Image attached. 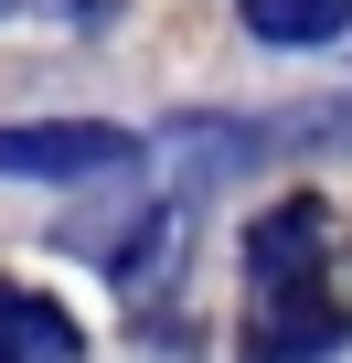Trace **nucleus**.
I'll return each mask as SVG.
<instances>
[{"mask_svg": "<svg viewBox=\"0 0 352 363\" xmlns=\"http://www.w3.org/2000/svg\"><path fill=\"white\" fill-rule=\"evenodd\" d=\"M352 331V246L320 203L246 225V363H331Z\"/></svg>", "mask_w": 352, "mask_h": 363, "instance_id": "1", "label": "nucleus"}, {"mask_svg": "<svg viewBox=\"0 0 352 363\" xmlns=\"http://www.w3.org/2000/svg\"><path fill=\"white\" fill-rule=\"evenodd\" d=\"M139 139L107 128V118H22V128H0V171H22V182H86V171H128Z\"/></svg>", "mask_w": 352, "mask_h": 363, "instance_id": "2", "label": "nucleus"}, {"mask_svg": "<svg viewBox=\"0 0 352 363\" xmlns=\"http://www.w3.org/2000/svg\"><path fill=\"white\" fill-rule=\"evenodd\" d=\"M86 246H96V267H107L128 299H149V289L171 278V257H182V203H139L128 235H86Z\"/></svg>", "mask_w": 352, "mask_h": 363, "instance_id": "3", "label": "nucleus"}, {"mask_svg": "<svg viewBox=\"0 0 352 363\" xmlns=\"http://www.w3.org/2000/svg\"><path fill=\"white\" fill-rule=\"evenodd\" d=\"M0 363H86V342H75V320L43 289H11V278H0Z\"/></svg>", "mask_w": 352, "mask_h": 363, "instance_id": "4", "label": "nucleus"}, {"mask_svg": "<svg viewBox=\"0 0 352 363\" xmlns=\"http://www.w3.org/2000/svg\"><path fill=\"white\" fill-rule=\"evenodd\" d=\"M246 33L256 43H331V33H352V0H246Z\"/></svg>", "mask_w": 352, "mask_h": 363, "instance_id": "5", "label": "nucleus"}, {"mask_svg": "<svg viewBox=\"0 0 352 363\" xmlns=\"http://www.w3.org/2000/svg\"><path fill=\"white\" fill-rule=\"evenodd\" d=\"M0 11H22V0H0Z\"/></svg>", "mask_w": 352, "mask_h": 363, "instance_id": "6", "label": "nucleus"}]
</instances>
